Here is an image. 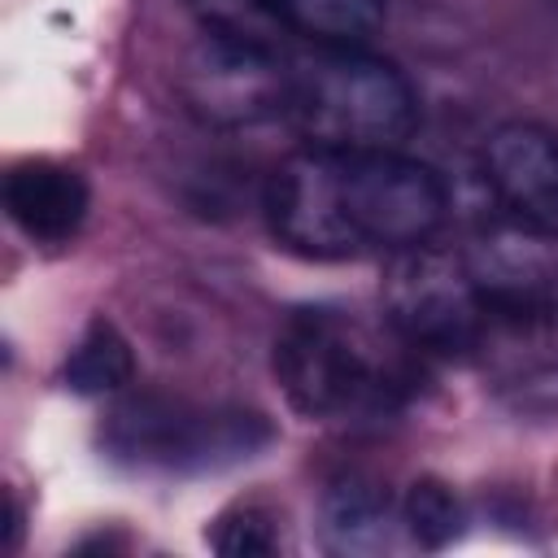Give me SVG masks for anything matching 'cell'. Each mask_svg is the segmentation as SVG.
I'll use <instances>...</instances> for the list:
<instances>
[{"mask_svg": "<svg viewBox=\"0 0 558 558\" xmlns=\"http://www.w3.org/2000/svg\"><path fill=\"white\" fill-rule=\"evenodd\" d=\"M279 244L301 257H362L427 244L449 214V187L401 148H301L262 192Z\"/></svg>", "mask_w": 558, "mask_h": 558, "instance_id": "obj_1", "label": "cell"}, {"mask_svg": "<svg viewBox=\"0 0 558 558\" xmlns=\"http://www.w3.org/2000/svg\"><path fill=\"white\" fill-rule=\"evenodd\" d=\"M131 375H135L131 344H126V336H122L113 323H105V318H96V323L83 331V340L70 349V357H65V388L78 392V397L118 392L122 384H131Z\"/></svg>", "mask_w": 558, "mask_h": 558, "instance_id": "obj_11", "label": "cell"}, {"mask_svg": "<svg viewBox=\"0 0 558 558\" xmlns=\"http://www.w3.org/2000/svg\"><path fill=\"white\" fill-rule=\"evenodd\" d=\"M384 310L397 340L423 357H471L484 344L488 310L466 253L427 244L392 253Z\"/></svg>", "mask_w": 558, "mask_h": 558, "instance_id": "obj_5", "label": "cell"}, {"mask_svg": "<svg viewBox=\"0 0 558 558\" xmlns=\"http://www.w3.org/2000/svg\"><path fill=\"white\" fill-rule=\"evenodd\" d=\"M87 205H92L87 179L74 166L48 157L17 161L4 179V209L13 227L35 244H65L83 227Z\"/></svg>", "mask_w": 558, "mask_h": 558, "instance_id": "obj_8", "label": "cell"}, {"mask_svg": "<svg viewBox=\"0 0 558 558\" xmlns=\"http://www.w3.org/2000/svg\"><path fill=\"white\" fill-rule=\"evenodd\" d=\"M275 375L288 405L305 418H349L401 392L397 357L344 310H292L275 336Z\"/></svg>", "mask_w": 558, "mask_h": 558, "instance_id": "obj_3", "label": "cell"}, {"mask_svg": "<svg viewBox=\"0 0 558 558\" xmlns=\"http://www.w3.org/2000/svg\"><path fill=\"white\" fill-rule=\"evenodd\" d=\"M292 61L283 52L248 48L222 35L201 39L187 61V100L209 122H253L266 113H283Z\"/></svg>", "mask_w": 558, "mask_h": 558, "instance_id": "obj_6", "label": "cell"}, {"mask_svg": "<svg viewBox=\"0 0 558 558\" xmlns=\"http://www.w3.org/2000/svg\"><path fill=\"white\" fill-rule=\"evenodd\" d=\"M270 423L240 405H192L179 397H131L105 423L118 462L148 471H218L270 445Z\"/></svg>", "mask_w": 558, "mask_h": 558, "instance_id": "obj_4", "label": "cell"}, {"mask_svg": "<svg viewBox=\"0 0 558 558\" xmlns=\"http://www.w3.org/2000/svg\"><path fill=\"white\" fill-rule=\"evenodd\" d=\"M288 39L314 48H366L384 26V0H262Z\"/></svg>", "mask_w": 558, "mask_h": 558, "instance_id": "obj_10", "label": "cell"}, {"mask_svg": "<svg viewBox=\"0 0 558 558\" xmlns=\"http://www.w3.org/2000/svg\"><path fill=\"white\" fill-rule=\"evenodd\" d=\"M283 113L314 148H401L418 122V96L366 48H314L292 61Z\"/></svg>", "mask_w": 558, "mask_h": 558, "instance_id": "obj_2", "label": "cell"}, {"mask_svg": "<svg viewBox=\"0 0 558 558\" xmlns=\"http://www.w3.org/2000/svg\"><path fill=\"white\" fill-rule=\"evenodd\" d=\"M323 545L331 554H384L397 536V506L388 484L366 471L336 475L323 493Z\"/></svg>", "mask_w": 558, "mask_h": 558, "instance_id": "obj_9", "label": "cell"}, {"mask_svg": "<svg viewBox=\"0 0 558 558\" xmlns=\"http://www.w3.org/2000/svg\"><path fill=\"white\" fill-rule=\"evenodd\" d=\"M209 545L227 558H257V554H275L279 536H275V519L262 506H235L227 514H218Z\"/></svg>", "mask_w": 558, "mask_h": 558, "instance_id": "obj_13", "label": "cell"}, {"mask_svg": "<svg viewBox=\"0 0 558 558\" xmlns=\"http://www.w3.org/2000/svg\"><path fill=\"white\" fill-rule=\"evenodd\" d=\"M484 183L510 222L558 235V135L536 122H506L484 140Z\"/></svg>", "mask_w": 558, "mask_h": 558, "instance_id": "obj_7", "label": "cell"}, {"mask_svg": "<svg viewBox=\"0 0 558 558\" xmlns=\"http://www.w3.org/2000/svg\"><path fill=\"white\" fill-rule=\"evenodd\" d=\"M462 523H466V510L458 501V493L445 484V480H414L405 501H401V527L410 532L414 545L423 549H445L462 536Z\"/></svg>", "mask_w": 558, "mask_h": 558, "instance_id": "obj_12", "label": "cell"}]
</instances>
